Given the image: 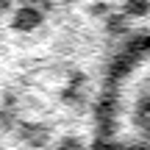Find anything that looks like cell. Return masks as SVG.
Returning <instances> with one entry per match:
<instances>
[{"label": "cell", "mask_w": 150, "mask_h": 150, "mask_svg": "<svg viewBox=\"0 0 150 150\" xmlns=\"http://www.w3.org/2000/svg\"><path fill=\"white\" fill-rule=\"evenodd\" d=\"M95 150H150V39L125 47L103 81Z\"/></svg>", "instance_id": "6da1fadb"}]
</instances>
